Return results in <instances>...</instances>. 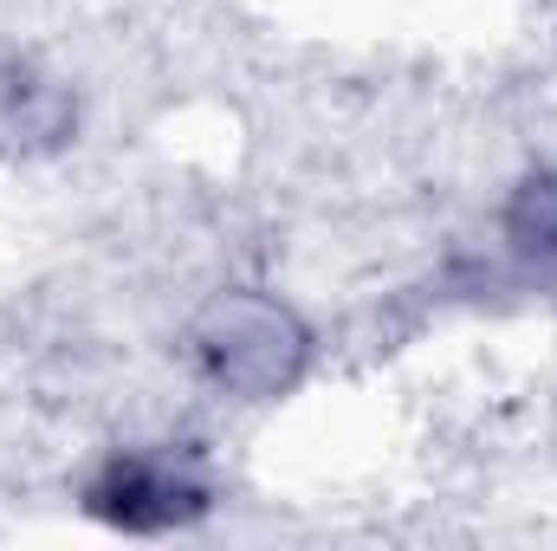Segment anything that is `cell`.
Here are the masks:
<instances>
[{"mask_svg": "<svg viewBox=\"0 0 557 551\" xmlns=\"http://www.w3.org/2000/svg\"><path fill=\"white\" fill-rule=\"evenodd\" d=\"M221 480L195 441H117L78 480V513L117 539H175L208 526Z\"/></svg>", "mask_w": 557, "mask_h": 551, "instance_id": "cell-1", "label": "cell"}, {"mask_svg": "<svg viewBox=\"0 0 557 551\" xmlns=\"http://www.w3.org/2000/svg\"><path fill=\"white\" fill-rule=\"evenodd\" d=\"M195 357H201V377L234 403H267L298 383L305 331L273 298H221L195 331Z\"/></svg>", "mask_w": 557, "mask_h": 551, "instance_id": "cell-2", "label": "cell"}, {"mask_svg": "<svg viewBox=\"0 0 557 551\" xmlns=\"http://www.w3.org/2000/svg\"><path fill=\"white\" fill-rule=\"evenodd\" d=\"M493 234H499V260L525 285H557V162L525 169L506 188Z\"/></svg>", "mask_w": 557, "mask_h": 551, "instance_id": "cell-3", "label": "cell"}, {"mask_svg": "<svg viewBox=\"0 0 557 551\" xmlns=\"http://www.w3.org/2000/svg\"><path fill=\"white\" fill-rule=\"evenodd\" d=\"M72 137V91L26 59H0V156H39Z\"/></svg>", "mask_w": 557, "mask_h": 551, "instance_id": "cell-4", "label": "cell"}]
</instances>
